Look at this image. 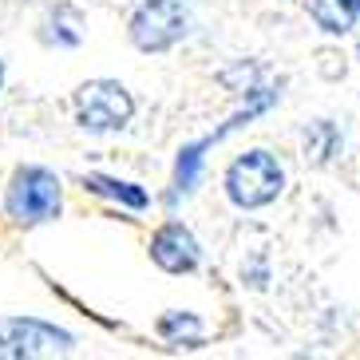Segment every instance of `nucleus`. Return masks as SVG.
Here are the masks:
<instances>
[{
	"label": "nucleus",
	"mask_w": 360,
	"mask_h": 360,
	"mask_svg": "<svg viewBox=\"0 0 360 360\" xmlns=\"http://www.w3.org/2000/svg\"><path fill=\"white\" fill-rule=\"evenodd\" d=\"M4 210L20 226H44V222H52V218H60V210H64L60 174L48 167H20L8 182Z\"/></svg>",
	"instance_id": "obj_2"
},
{
	"label": "nucleus",
	"mask_w": 360,
	"mask_h": 360,
	"mask_svg": "<svg viewBox=\"0 0 360 360\" xmlns=\"http://www.w3.org/2000/svg\"><path fill=\"white\" fill-rule=\"evenodd\" d=\"M40 40L48 48H79L84 44V12L72 4H56L40 20Z\"/></svg>",
	"instance_id": "obj_8"
},
{
	"label": "nucleus",
	"mask_w": 360,
	"mask_h": 360,
	"mask_svg": "<svg viewBox=\"0 0 360 360\" xmlns=\"http://www.w3.org/2000/svg\"><path fill=\"white\" fill-rule=\"evenodd\" d=\"M150 262L162 274H194L202 265V245L186 222H162L150 238Z\"/></svg>",
	"instance_id": "obj_5"
},
{
	"label": "nucleus",
	"mask_w": 360,
	"mask_h": 360,
	"mask_svg": "<svg viewBox=\"0 0 360 360\" xmlns=\"http://www.w3.org/2000/svg\"><path fill=\"white\" fill-rule=\"evenodd\" d=\"M340 147H345V131L333 119H313L305 127V159L313 167H328L340 155Z\"/></svg>",
	"instance_id": "obj_12"
},
{
	"label": "nucleus",
	"mask_w": 360,
	"mask_h": 360,
	"mask_svg": "<svg viewBox=\"0 0 360 360\" xmlns=\"http://www.w3.org/2000/svg\"><path fill=\"white\" fill-rule=\"evenodd\" d=\"M218 147V139L206 135V139H194L186 147H179V159H174V191L167 194V206H179V198H191L202 182V170H206V150Z\"/></svg>",
	"instance_id": "obj_7"
},
{
	"label": "nucleus",
	"mask_w": 360,
	"mask_h": 360,
	"mask_svg": "<svg viewBox=\"0 0 360 360\" xmlns=\"http://www.w3.org/2000/svg\"><path fill=\"white\" fill-rule=\"evenodd\" d=\"M191 32V8L182 0H143L135 12H131L127 36L139 52H170L174 44L186 40Z\"/></svg>",
	"instance_id": "obj_4"
},
{
	"label": "nucleus",
	"mask_w": 360,
	"mask_h": 360,
	"mask_svg": "<svg viewBox=\"0 0 360 360\" xmlns=\"http://www.w3.org/2000/svg\"><path fill=\"white\" fill-rule=\"evenodd\" d=\"M4 337L16 345L20 356H56V352H72V345H75V337L68 328H56V325L36 321V317L8 321L4 325Z\"/></svg>",
	"instance_id": "obj_6"
},
{
	"label": "nucleus",
	"mask_w": 360,
	"mask_h": 360,
	"mask_svg": "<svg viewBox=\"0 0 360 360\" xmlns=\"http://www.w3.org/2000/svg\"><path fill=\"white\" fill-rule=\"evenodd\" d=\"M0 87H4V60H0Z\"/></svg>",
	"instance_id": "obj_13"
},
{
	"label": "nucleus",
	"mask_w": 360,
	"mask_h": 360,
	"mask_svg": "<svg viewBox=\"0 0 360 360\" xmlns=\"http://www.w3.org/2000/svg\"><path fill=\"white\" fill-rule=\"evenodd\" d=\"M75 123L87 131V135H111V131H123L135 115V96L119 79H87L79 91H75Z\"/></svg>",
	"instance_id": "obj_3"
},
{
	"label": "nucleus",
	"mask_w": 360,
	"mask_h": 360,
	"mask_svg": "<svg viewBox=\"0 0 360 360\" xmlns=\"http://www.w3.org/2000/svg\"><path fill=\"white\" fill-rule=\"evenodd\" d=\"M84 191L99 194V198L115 202L123 210H147L150 206V194L139 186V182H127V179H111V174H84Z\"/></svg>",
	"instance_id": "obj_10"
},
{
	"label": "nucleus",
	"mask_w": 360,
	"mask_h": 360,
	"mask_svg": "<svg viewBox=\"0 0 360 360\" xmlns=\"http://www.w3.org/2000/svg\"><path fill=\"white\" fill-rule=\"evenodd\" d=\"M159 337L167 345H179V349H202V340H206V325L198 321V313L191 309H170L159 317Z\"/></svg>",
	"instance_id": "obj_11"
},
{
	"label": "nucleus",
	"mask_w": 360,
	"mask_h": 360,
	"mask_svg": "<svg viewBox=\"0 0 360 360\" xmlns=\"http://www.w3.org/2000/svg\"><path fill=\"white\" fill-rule=\"evenodd\" d=\"M309 20L325 36H349L360 24V0H309Z\"/></svg>",
	"instance_id": "obj_9"
},
{
	"label": "nucleus",
	"mask_w": 360,
	"mask_h": 360,
	"mask_svg": "<svg viewBox=\"0 0 360 360\" xmlns=\"http://www.w3.org/2000/svg\"><path fill=\"white\" fill-rule=\"evenodd\" d=\"M356 60H360V40H356Z\"/></svg>",
	"instance_id": "obj_14"
},
{
	"label": "nucleus",
	"mask_w": 360,
	"mask_h": 360,
	"mask_svg": "<svg viewBox=\"0 0 360 360\" xmlns=\"http://www.w3.org/2000/svg\"><path fill=\"white\" fill-rule=\"evenodd\" d=\"M222 191L230 198V206H238V210H262V206L281 198V191H285V167H281V159H277L274 150L250 147L226 167Z\"/></svg>",
	"instance_id": "obj_1"
}]
</instances>
